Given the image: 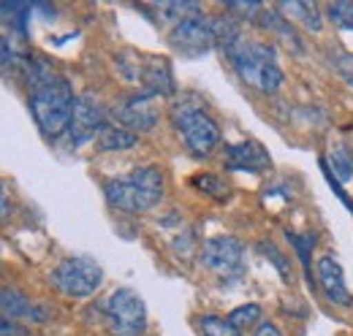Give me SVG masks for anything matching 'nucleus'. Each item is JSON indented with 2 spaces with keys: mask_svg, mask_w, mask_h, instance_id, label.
<instances>
[{
  "mask_svg": "<svg viewBox=\"0 0 353 336\" xmlns=\"http://www.w3.org/2000/svg\"><path fill=\"white\" fill-rule=\"evenodd\" d=\"M28 84H30V114L39 130L46 138H57L68 133L74 103H77L68 79H63L44 57H33L28 71Z\"/></svg>",
  "mask_w": 353,
  "mask_h": 336,
  "instance_id": "1",
  "label": "nucleus"
},
{
  "mask_svg": "<svg viewBox=\"0 0 353 336\" xmlns=\"http://www.w3.org/2000/svg\"><path fill=\"white\" fill-rule=\"evenodd\" d=\"M225 57L231 60L236 76L248 87L264 92V95H272L283 87V68L277 63V52L272 43H261V41H248L245 36L234 43Z\"/></svg>",
  "mask_w": 353,
  "mask_h": 336,
  "instance_id": "2",
  "label": "nucleus"
},
{
  "mask_svg": "<svg viewBox=\"0 0 353 336\" xmlns=\"http://www.w3.org/2000/svg\"><path fill=\"white\" fill-rule=\"evenodd\" d=\"M109 207L128 214L155 209L163 198V171L158 166H139L128 176H114L103 185Z\"/></svg>",
  "mask_w": 353,
  "mask_h": 336,
  "instance_id": "3",
  "label": "nucleus"
},
{
  "mask_svg": "<svg viewBox=\"0 0 353 336\" xmlns=\"http://www.w3.org/2000/svg\"><path fill=\"white\" fill-rule=\"evenodd\" d=\"M172 123L193 158H210L212 149L221 144V125L199 106H188V103L174 106Z\"/></svg>",
  "mask_w": 353,
  "mask_h": 336,
  "instance_id": "4",
  "label": "nucleus"
},
{
  "mask_svg": "<svg viewBox=\"0 0 353 336\" xmlns=\"http://www.w3.org/2000/svg\"><path fill=\"white\" fill-rule=\"evenodd\" d=\"M49 282L68 298H88L101 288L103 269L92 258H65L52 269Z\"/></svg>",
  "mask_w": 353,
  "mask_h": 336,
  "instance_id": "5",
  "label": "nucleus"
},
{
  "mask_svg": "<svg viewBox=\"0 0 353 336\" xmlns=\"http://www.w3.org/2000/svg\"><path fill=\"white\" fill-rule=\"evenodd\" d=\"M106 328L112 336H141L147 328L144 298L131 288H117L106 301Z\"/></svg>",
  "mask_w": 353,
  "mask_h": 336,
  "instance_id": "6",
  "label": "nucleus"
},
{
  "mask_svg": "<svg viewBox=\"0 0 353 336\" xmlns=\"http://www.w3.org/2000/svg\"><path fill=\"white\" fill-rule=\"evenodd\" d=\"M201 266L212 274H218L225 282H234L245 274V247L239 239L234 236H212L204 242L201 255H199Z\"/></svg>",
  "mask_w": 353,
  "mask_h": 336,
  "instance_id": "7",
  "label": "nucleus"
},
{
  "mask_svg": "<svg viewBox=\"0 0 353 336\" xmlns=\"http://www.w3.org/2000/svg\"><path fill=\"white\" fill-rule=\"evenodd\" d=\"M112 120H114V125L125 127V130H131L136 136L152 130L155 123H158V95H152L147 90L125 95L123 101L114 103Z\"/></svg>",
  "mask_w": 353,
  "mask_h": 336,
  "instance_id": "8",
  "label": "nucleus"
},
{
  "mask_svg": "<svg viewBox=\"0 0 353 336\" xmlns=\"http://www.w3.org/2000/svg\"><path fill=\"white\" fill-rule=\"evenodd\" d=\"M169 43L174 46L179 54L185 57H199L207 54L215 46V33H212V19L204 14L188 17L182 22H176L169 30Z\"/></svg>",
  "mask_w": 353,
  "mask_h": 336,
  "instance_id": "9",
  "label": "nucleus"
},
{
  "mask_svg": "<svg viewBox=\"0 0 353 336\" xmlns=\"http://www.w3.org/2000/svg\"><path fill=\"white\" fill-rule=\"evenodd\" d=\"M106 125H109L106 123V109L92 95H79L77 103H74L71 125H68V141L74 147H85L88 141L98 138Z\"/></svg>",
  "mask_w": 353,
  "mask_h": 336,
  "instance_id": "10",
  "label": "nucleus"
},
{
  "mask_svg": "<svg viewBox=\"0 0 353 336\" xmlns=\"http://www.w3.org/2000/svg\"><path fill=\"white\" fill-rule=\"evenodd\" d=\"M318 285L321 291L326 293V298L337 306H353V293L345 285V274H343V266L332 258V255H323L318 258Z\"/></svg>",
  "mask_w": 353,
  "mask_h": 336,
  "instance_id": "11",
  "label": "nucleus"
},
{
  "mask_svg": "<svg viewBox=\"0 0 353 336\" xmlns=\"http://www.w3.org/2000/svg\"><path fill=\"white\" fill-rule=\"evenodd\" d=\"M33 54L28 52L22 36L3 33L0 36V74L6 76H28Z\"/></svg>",
  "mask_w": 353,
  "mask_h": 336,
  "instance_id": "12",
  "label": "nucleus"
},
{
  "mask_svg": "<svg viewBox=\"0 0 353 336\" xmlns=\"http://www.w3.org/2000/svg\"><path fill=\"white\" fill-rule=\"evenodd\" d=\"M225 166L231 171H253L256 174V171L272 166V160L259 141H239L225 149Z\"/></svg>",
  "mask_w": 353,
  "mask_h": 336,
  "instance_id": "13",
  "label": "nucleus"
},
{
  "mask_svg": "<svg viewBox=\"0 0 353 336\" xmlns=\"http://www.w3.org/2000/svg\"><path fill=\"white\" fill-rule=\"evenodd\" d=\"M0 312L11 320H46V309L41 304H33L28 295L17 288H0Z\"/></svg>",
  "mask_w": 353,
  "mask_h": 336,
  "instance_id": "14",
  "label": "nucleus"
},
{
  "mask_svg": "<svg viewBox=\"0 0 353 336\" xmlns=\"http://www.w3.org/2000/svg\"><path fill=\"white\" fill-rule=\"evenodd\" d=\"M139 82L144 84L147 92L152 95H172L174 92V79H172V68L166 60L161 57H147L144 65L139 68Z\"/></svg>",
  "mask_w": 353,
  "mask_h": 336,
  "instance_id": "15",
  "label": "nucleus"
},
{
  "mask_svg": "<svg viewBox=\"0 0 353 336\" xmlns=\"http://www.w3.org/2000/svg\"><path fill=\"white\" fill-rule=\"evenodd\" d=\"M280 14H285L291 25L299 22V25H305L307 30H321V28H323V25H321V22H323L321 8H318L315 3H310V0H302V3H291V0H285V3L280 6Z\"/></svg>",
  "mask_w": 353,
  "mask_h": 336,
  "instance_id": "16",
  "label": "nucleus"
},
{
  "mask_svg": "<svg viewBox=\"0 0 353 336\" xmlns=\"http://www.w3.org/2000/svg\"><path fill=\"white\" fill-rule=\"evenodd\" d=\"M95 141H98V149H101V152H123V149L136 147L139 136L120 125H106Z\"/></svg>",
  "mask_w": 353,
  "mask_h": 336,
  "instance_id": "17",
  "label": "nucleus"
},
{
  "mask_svg": "<svg viewBox=\"0 0 353 336\" xmlns=\"http://www.w3.org/2000/svg\"><path fill=\"white\" fill-rule=\"evenodd\" d=\"M28 17H30V6H25V3H0V25H6L11 36L25 39Z\"/></svg>",
  "mask_w": 353,
  "mask_h": 336,
  "instance_id": "18",
  "label": "nucleus"
},
{
  "mask_svg": "<svg viewBox=\"0 0 353 336\" xmlns=\"http://www.w3.org/2000/svg\"><path fill=\"white\" fill-rule=\"evenodd\" d=\"M261 315H264V309H261L259 304H242V306H236L225 320H228L236 331H245V328H259V326L264 323Z\"/></svg>",
  "mask_w": 353,
  "mask_h": 336,
  "instance_id": "19",
  "label": "nucleus"
},
{
  "mask_svg": "<svg viewBox=\"0 0 353 336\" xmlns=\"http://www.w3.org/2000/svg\"><path fill=\"white\" fill-rule=\"evenodd\" d=\"M332 163H334V171H332V176L337 179H343V182H351V176H353V152H351V147L345 144V141H340L337 147H334V155H332ZM329 166V163H326Z\"/></svg>",
  "mask_w": 353,
  "mask_h": 336,
  "instance_id": "20",
  "label": "nucleus"
},
{
  "mask_svg": "<svg viewBox=\"0 0 353 336\" xmlns=\"http://www.w3.org/2000/svg\"><path fill=\"white\" fill-rule=\"evenodd\" d=\"M199 328H201V336H242V331H236L225 317H218V315L199 317Z\"/></svg>",
  "mask_w": 353,
  "mask_h": 336,
  "instance_id": "21",
  "label": "nucleus"
},
{
  "mask_svg": "<svg viewBox=\"0 0 353 336\" xmlns=\"http://www.w3.org/2000/svg\"><path fill=\"white\" fill-rule=\"evenodd\" d=\"M326 17H329V19H332L337 28H351V30H353V3H348V0L329 3Z\"/></svg>",
  "mask_w": 353,
  "mask_h": 336,
  "instance_id": "22",
  "label": "nucleus"
},
{
  "mask_svg": "<svg viewBox=\"0 0 353 336\" xmlns=\"http://www.w3.org/2000/svg\"><path fill=\"white\" fill-rule=\"evenodd\" d=\"M288 239H291V244L296 247V252H299V258H302V266H305L307 277L312 280V260H310V250L315 247V236H299V233L288 231Z\"/></svg>",
  "mask_w": 353,
  "mask_h": 336,
  "instance_id": "23",
  "label": "nucleus"
},
{
  "mask_svg": "<svg viewBox=\"0 0 353 336\" xmlns=\"http://www.w3.org/2000/svg\"><path fill=\"white\" fill-rule=\"evenodd\" d=\"M259 252H264L266 258L272 260V266L280 271V277H283V280H291V263H288V258H285L283 252L277 250L274 244H269V242H261V244H259Z\"/></svg>",
  "mask_w": 353,
  "mask_h": 336,
  "instance_id": "24",
  "label": "nucleus"
},
{
  "mask_svg": "<svg viewBox=\"0 0 353 336\" xmlns=\"http://www.w3.org/2000/svg\"><path fill=\"white\" fill-rule=\"evenodd\" d=\"M193 185H196L199 190H207V193H210V196H215V198H223V196L228 193V185L221 182L215 174H199Z\"/></svg>",
  "mask_w": 353,
  "mask_h": 336,
  "instance_id": "25",
  "label": "nucleus"
},
{
  "mask_svg": "<svg viewBox=\"0 0 353 336\" xmlns=\"http://www.w3.org/2000/svg\"><path fill=\"white\" fill-rule=\"evenodd\" d=\"M225 8H228L231 17L234 14H239V17H256V14H261V3H256V0H231V3H225Z\"/></svg>",
  "mask_w": 353,
  "mask_h": 336,
  "instance_id": "26",
  "label": "nucleus"
},
{
  "mask_svg": "<svg viewBox=\"0 0 353 336\" xmlns=\"http://www.w3.org/2000/svg\"><path fill=\"white\" fill-rule=\"evenodd\" d=\"M0 336H25V328H22V323H17L0 312Z\"/></svg>",
  "mask_w": 353,
  "mask_h": 336,
  "instance_id": "27",
  "label": "nucleus"
},
{
  "mask_svg": "<svg viewBox=\"0 0 353 336\" xmlns=\"http://www.w3.org/2000/svg\"><path fill=\"white\" fill-rule=\"evenodd\" d=\"M8 214H11V198H8L6 187L0 185V220H8Z\"/></svg>",
  "mask_w": 353,
  "mask_h": 336,
  "instance_id": "28",
  "label": "nucleus"
},
{
  "mask_svg": "<svg viewBox=\"0 0 353 336\" xmlns=\"http://www.w3.org/2000/svg\"><path fill=\"white\" fill-rule=\"evenodd\" d=\"M253 336H283V331L274 326V323H269V320H264L259 328H256V334Z\"/></svg>",
  "mask_w": 353,
  "mask_h": 336,
  "instance_id": "29",
  "label": "nucleus"
}]
</instances>
